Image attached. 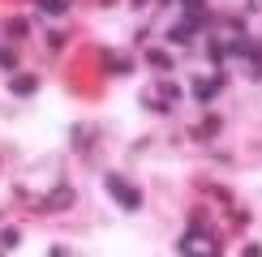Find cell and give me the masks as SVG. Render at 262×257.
I'll list each match as a JSON object with an SVG mask.
<instances>
[{
  "mask_svg": "<svg viewBox=\"0 0 262 257\" xmlns=\"http://www.w3.org/2000/svg\"><path fill=\"white\" fill-rule=\"evenodd\" d=\"M103 189L112 193L116 201H121V210H142V189L129 185L121 171H107V176H103Z\"/></svg>",
  "mask_w": 262,
  "mask_h": 257,
  "instance_id": "obj_1",
  "label": "cell"
},
{
  "mask_svg": "<svg viewBox=\"0 0 262 257\" xmlns=\"http://www.w3.org/2000/svg\"><path fill=\"white\" fill-rule=\"evenodd\" d=\"M202 26V17H185V21H177V26L168 30V43L172 47H185V43H193V30Z\"/></svg>",
  "mask_w": 262,
  "mask_h": 257,
  "instance_id": "obj_2",
  "label": "cell"
},
{
  "mask_svg": "<svg viewBox=\"0 0 262 257\" xmlns=\"http://www.w3.org/2000/svg\"><path fill=\"white\" fill-rule=\"evenodd\" d=\"M220 90H224V73H220V78H198V82H193V99H198V103H211Z\"/></svg>",
  "mask_w": 262,
  "mask_h": 257,
  "instance_id": "obj_3",
  "label": "cell"
},
{
  "mask_svg": "<svg viewBox=\"0 0 262 257\" xmlns=\"http://www.w3.org/2000/svg\"><path fill=\"white\" fill-rule=\"evenodd\" d=\"M35 90H39V78H35V73H17V78L9 82V94H13V99H30Z\"/></svg>",
  "mask_w": 262,
  "mask_h": 257,
  "instance_id": "obj_4",
  "label": "cell"
},
{
  "mask_svg": "<svg viewBox=\"0 0 262 257\" xmlns=\"http://www.w3.org/2000/svg\"><path fill=\"white\" fill-rule=\"evenodd\" d=\"M69 201H73V193H69V189H56V193H52V197L43 201L39 210H64V206H69Z\"/></svg>",
  "mask_w": 262,
  "mask_h": 257,
  "instance_id": "obj_5",
  "label": "cell"
},
{
  "mask_svg": "<svg viewBox=\"0 0 262 257\" xmlns=\"http://www.w3.org/2000/svg\"><path fill=\"white\" fill-rule=\"evenodd\" d=\"M26 30H30V21H26V17H13V21H5V35L13 39V43H17V39H26Z\"/></svg>",
  "mask_w": 262,
  "mask_h": 257,
  "instance_id": "obj_6",
  "label": "cell"
},
{
  "mask_svg": "<svg viewBox=\"0 0 262 257\" xmlns=\"http://www.w3.org/2000/svg\"><path fill=\"white\" fill-rule=\"evenodd\" d=\"M21 244V232L17 227H0V249H17Z\"/></svg>",
  "mask_w": 262,
  "mask_h": 257,
  "instance_id": "obj_7",
  "label": "cell"
},
{
  "mask_svg": "<svg viewBox=\"0 0 262 257\" xmlns=\"http://www.w3.org/2000/svg\"><path fill=\"white\" fill-rule=\"evenodd\" d=\"M146 60L155 64V69H163V73L172 69V56H168V52H159V47H150V52H146Z\"/></svg>",
  "mask_w": 262,
  "mask_h": 257,
  "instance_id": "obj_8",
  "label": "cell"
},
{
  "mask_svg": "<svg viewBox=\"0 0 262 257\" xmlns=\"http://www.w3.org/2000/svg\"><path fill=\"white\" fill-rule=\"evenodd\" d=\"M159 99H163V107H168V103H177V99H181V86L163 82V86H159Z\"/></svg>",
  "mask_w": 262,
  "mask_h": 257,
  "instance_id": "obj_9",
  "label": "cell"
},
{
  "mask_svg": "<svg viewBox=\"0 0 262 257\" xmlns=\"http://www.w3.org/2000/svg\"><path fill=\"white\" fill-rule=\"evenodd\" d=\"M0 69H5V73L17 69V52H13V47H0Z\"/></svg>",
  "mask_w": 262,
  "mask_h": 257,
  "instance_id": "obj_10",
  "label": "cell"
},
{
  "mask_svg": "<svg viewBox=\"0 0 262 257\" xmlns=\"http://www.w3.org/2000/svg\"><path fill=\"white\" fill-rule=\"evenodd\" d=\"M39 9H43V13H64L69 0H39Z\"/></svg>",
  "mask_w": 262,
  "mask_h": 257,
  "instance_id": "obj_11",
  "label": "cell"
},
{
  "mask_svg": "<svg viewBox=\"0 0 262 257\" xmlns=\"http://www.w3.org/2000/svg\"><path fill=\"white\" fill-rule=\"evenodd\" d=\"M185 9H189V17H202L206 13V0H181Z\"/></svg>",
  "mask_w": 262,
  "mask_h": 257,
  "instance_id": "obj_12",
  "label": "cell"
},
{
  "mask_svg": "<svg viewBox=\"0 0 262 257\" xmlns=\"http://www.w3.org/2000/svg\"><path fill=\"white\" fill-rule=\"evenodd\" d=\"M107 64H112L107 73H129V60H121V56H107Z\"/></svg>",
  "mask_w": 262,
  "mask_h": 257,
  "instance_id": "obj_13",
  "label": "cell"
},
{
  "mask_svg": "<svg viewBox=\"0 0 262 257\" xmlns=\"http://www.w3.org/2000/svg\"><path fill=\"white\" fill-rule=\"evenodd\" d=\"M129 5H138V9H142V5H150V0H129Z\"/></svg>",
  "mask_w": 262,
  "mask_h": 257,
  "instance_id": "obj_14",
  "label": "cell"
},
{
  "mask_svg": "<svg viewBox=\"0 0 262 257\" xmlns=\"http://www.w3.org/2000/svg\"><path fill=\"white\" fill-rule=\"evenodd\" d=\"M159 5H172V0H159Z\"/></svg>",
  "mask_w": 262,
  "mask_h": 257,
  "instance_id": "obj_15",
  "label": "cell"
}]
</instances>
